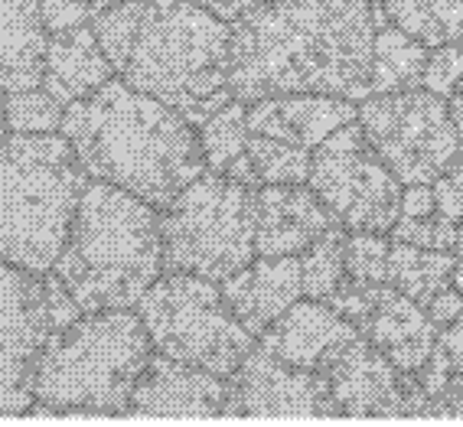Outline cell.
Wrapping results in <instances>:
<instances>
[{
	"instance_id": "1",
	"label": "cell",
	"mask_w": 463,
	"mask_h": 427,
	"mask_svg": "<svg viewBox=\"0 0 463 427\" xmlns=\"http://www.w3.org/2000/svg\"><path fill=\"white\" fill-rule=\"evenodd\" d=\"M373 0H265L229 20L232 99L320 91L369 99Z\"/></svg>"
},
{
	"instance_id": "2",
	"label": "cell",
	"mask_w": 463,
	"mask_h": 427,
	"mask_svg": "<svg viewBox=\"0 0 463 427\" xmlns=\"http://www.w3.org/2000/svg\"><path fill=\"white\" fill-rule=\"evenodd\" d=\"M91 26L121 82L176 108L190 124L232 99L229 20L196 0H118Z\"/></svg>"
},
{
	"instance_id": "3",
	"label": "cell",
	"mask_w": 463,
	"mask_h": 427,
	"mask_svg": "<svg viewBox=\"0 0 463 427\" xmlns=\"http://www.w3.org/2000/svg\"><path fill=\"white\" fill-rule=\"evenodd\" d=\"M59 131L91 180L128 189L157 209H166L183 186L206 173L193 124L118 75L85 99L69 101Z\"/></svg>"
},
{
	"instance_id": "4",
	"label": "cell",
	"mask_w": 463,
	"mask_h": 427,
	"mask_svg": "<svg viewBox=\"0 0 463 427\" xmlns=\"http://www.w3.org/2000/svg\"><path fill=\"white\" fill-rule=\"evenodd\" d=\"M52 274L85 313L134 310L164 274L160 209L111 183H85Z\"/></svg>"
},
{
	"instance_id": "5",
	"label": "cell",
	"mask_w": 463,
	"mask_h": 427,
	"mask_svg": "<svg viewBox=\"0 0 463 427\" xmlns=\"http://www.w3.org/2000/svg\"><path fill=\"white\" fill-rule=\"evenodd\" d=\"M154 346L131 310H91L52 329L33 365V408L50 414H128Z\"/></svg>"
},
{
	"instance_id": "6",
	"label": "cell",
	"mask_w": 463,
	"mask_h": 427,
	"mask_svg": "<svg viewBox=\"0 0 463 427\" xmlns=\"http://www.w3.org/2000/svg\"><path fill=\"white\" fill-rule=\"evenodd\" d=\"M89 173L62 134L0 140V258L43 278L62 255Z\"/></svg>"
},
{
	"instance_id": "7",
	"label": "cell",
	"mask_w": 463,
	"mask_h": 427,
	"mask_svg": "<svg viewBox=\"0 0 463 427\" xmlns=\"http://www.w3.org/2000/svg\"><path fill=\"white\" fill-rule=\"evenodd\" d=\"M164 271L222 284L255 261V189L225 173H199L160 215Z\"/></svg>"
},
{
	"instance_id": "8",
	"label": "cell",
	"mask_w": 463,
	"mask_h": 427,
	"mask_svg": "<svg viewBox=\"0 0 463 427\" xmlns=\"http://www.w3.org/2000/svg\"><path fill=\"white\" fill-rule=\"evenodd\" d=\"M154 353L232 378L255 349V333L235 320L215 280L164 271L137 304Z\"/></svg>"
},
{
	"instance_id": "9",
	"label": "cell",
	"mask_w": 463,
	"mask_h": 427,
	"mask_svg": "<svg viewBox=\"0 0 463 427\" xmlns=\"http://www.w3.org/2000/svg\"><path fill=\"white\" fill-rule=\"evenodd\" d=\"M356 121L402 186L434 183L460 154V138L447 111V99L428 89L369 95L359 105Z\"/></svg>"
},
{
	"instance_id": "10",
	"label": "cell",
	"mask_w": 463,
	"mask_h": 427,
	"mask_svg": "<svg viewBox=\"0 0 463 427\" xmlns=\"http://www.w3.org/2000/svg\"><path fill=\"white\" fill-rule=\"evenodd\" d=\"M307 186L346 232H392L405 189L365 140L359 121L343 124L314 147Z\"/></svg>"
},
{
	"instance_id": "11",
	"label": "cell",
	"mask_w": 463,
	"mask_h": 427,
	"mask_svg": "<svg viewBox=\"0 0 463 427\" xmlns=\"http://www.w3.org/2000/svg\"><path fill=\"white\" fill-rule=\"evenodd\" d=\"M336 414L349 418H411L430 414L418 375L398 372L363 333L336 346L320 365Z\"/></svg>"
},
{
	"instance_id": "12",
	"label": "cell",
	"mask_w": 463,
	"mask_h": 427,
	"mask_svg": "<svg viewBox=\"0 0 463 427\" xmlns=\"http://www.w3.org/2000/svg\"><path fill=\"white\" fill-rule=\"evenodd\" d=\"M46 337L43 278L0 258V414L33 408V365Z\"/></svg>"
},
{
	"instance_id": "13",
	"label": "cell",
	"mask_w": 463,
	"mask_h": 427,
	"mask_svg": "<svg viewBox=\"0 0 463 427\" xmlns=\"http://www.w3.org/2000/svg\"><path fill=\"white\" fill-rule=\"evenodd\" d=\"M225 414L251 418H333L336 404L323 372L300 369L258 346L229 378Z\"/></svg>"
},
{
	"instance_id": "14",
	"label": "cell",
	"mask_w": 463,
	"mask_h": 427,
	"mask_svg": "<svg viewBox=\"0 0 463 427\" xmlns=\"http://www.w3.org/2000/svg\"><path fill=\"white\" fill-rule=\"evenodd\" d=\"M333 225L339 223L307 183H261L255 189L258 255H300Z\"/></svg>"
},
{
	"instance_id": "15",
	"label": "cell",
	"mask_w": 463,
	"mask_h": 427,
	"mask_svg": "<svg viewBox=\"0 0 463 427\" xmlns=\"http://www.w3.org/2000/svg\"><path fill=\"white\" fill-rule=\"evenodd\" d=\"M225 402H229V378L186 365L164 353H150L147 365L134 385L128 414L213 418V414H225Z\"/></svg>"
},
{
	"instance_id": "16",
	"label": "cell",
	"mask_w": 463,
	"mask_h": 427,
	"mask_svg": "<svg viewBox=\"0 0 463 427\" xmlns=\"http://www.w3.org/2000/svg\"><path fill=\"white\" fill-rule=\"evenodd\" d=\"M225 304L235 313V320L241 327L261 337L290 304H298L304 297V284H300V258L298 255H281V258H265L255 255L241 271L225 278L219 284Z\"/></svg>"
},
{
	"instance_id": "17",
	"label": "cell",
	"mask_w": 463,
	"mask_h": 427,
	"mask_svg": "<svg viewBox=\"0 0 463 427\" xmlns=\"http://www.w3.org/2000/svg\"><path fill=\"white\" fill-rule=\"evenodd\" d=\"M356 101L320 91H294V95H271L249 105V131L271 134L314 150L343 124L356 121Z\"/></svg>"
},
{
	"instance_id": "18",
	"label": "cell",
	"mask_w": 463,
	"mask_h": 427,
	"mask_svg": "<svg viewBox=\"0 0 463 427\" xmlns=\"http://www.w3.org/2000/svg\"><path fill=\"white\" fill-rule=\"evenodd\" d=\"M438 333L440 329L434 327L428 310L418 300L395 290L392 284H382L379 288L373 313H369V320L363 327V337L398 372H408V375H414L428 362V356L438 346Z\"/></svg>"
},
{
	"instance_id": "19",
	"label": "cell",
	"mask_w": 463,
	"mask_h": 427,
	"mask_svg": "<svg viewBox=\"0 0 463 427\" xmlns=\"http://www.w3.org/2000/svg\"><path fill=\"white\" fill-rule=\"evenodd\" d=\"M359 329L323 300H298L261 333V346L278 359L320 372L323 359L356 337Z\"/></svg>"
},
{
	"instance_id": "20",
	"label": "cell",
	"mask_w": 463,
	"mask_h": 427,
	"mask_svg": "<svg viewBox=\"0 0 463 427\" xmlns=\"http://www.w3.org/2000/svg\"><path fill=\"white\" fill-rule=\"evenodd\" d=\"M115 75L101 50L95 26H72L62 33H50L46 40V66H43V89L50 91L59 105L85 99Z\"/></svg>"
},
{
	"instance_id": "21",
	"label": "cell",
	"mask_w": 463,
	"mask_h": 427,
	"mask_svg": "<svg viewBox=\"0 0 463 427\" xmlns=\"http://www.w3.org/2000/svg\"><path fill=\"white\" fill-rule=\"evenodd\" d=\"M46 40L40 0H0V91L40 89Z\"/></svg>"
},
{
	"instance_id": "22",
	"label": "cell",
	"mask_w": 463,
	"mask_h": 427,
	"mask_svg": "<svg viewBox=\"0 0 463 427\" xmlns=\"http://www.w3.org/2000/svg\"><path fill=\"white\" fill-rule=\"evenodd\" d=\"M428 52H430L428 43L414 40L411 33H405L402 26H395L379 7H375V43H373V72H369V95L421 89Z\"/></svg>"
},
{
	"instance_id": "23",
	"label": "cell",
	"mask_w": 463,
	"mask_h": 427,
	"mask_svg": "<svg viewBox=\"0 0 463 427\" xmlns=\"http://www.w3.org/2000/svg\"><path fill=\"white\" fill-rule=\"evenodd\" d=\"M457 258L450 251H434V248H418L408 242H392L389 264H385V284L402 290L405 297L418 300L421 307L430 304V297L450 284Z\"/></svg>"
},
{
	"instance_id": "24",
	"label": "cell",
	"mask_w": 463,
	"mask_h": 427,
	"mask_svg": "<svg viewBox=\"0 0 463 427\" xmlns=\"http://www.w3.org/2000/svg\"><path fill=\"white\" fill-rule=\"evenodd\" d=\"M375 7L428 46L463 40V0H375Z\"/></svg>"
},
{
	"instance_id": "25",
	"label": "cell",
	"mask_w": 463,
	"mask_h": 427,
	"mask_svg": "<svg viewBox=\"0 0 463 427\" xmlns=\"http://www.w3.org/2000/svg\"><path fill=\"white\" fill-rule=\"evenodd\" d=\"M245 144H249V105L245 101L229 99L199 124V147L206 157V170L225 173V166L235 157L245 154Z\"/></svg>"
},
{
	"instance_id": "26",
	"label": "cell",
	"mask_w": 463,
	"mask_h": 427,
	"mask_svg": "<svg viewBox=\"0 0 463 427\" xmlns=\"http://www.w3.org/2000/svg\"><path fill=\"white\" fill-rule=\"evenodd\" d=\"M298 258L304 297L326 304L339 290V284L346 280V232H343V225H333L326 235H320Z\"/></svg>"
},
{
	"instance_id": "27",
	"label": "cell",
	"mask_w": 463,
	"mask_h": 427,
	"mask_svg": "<svg viewBox=\"0 0 463 427\" xmlns=\"http://www.w3.org/2000/svg\"><path fill=\"white\" fill-rule=\"evenodd\" d=\"M245 154L255 166L258 183H307V176H310V154L314 150L290 144V140L249 131Z\"/></svg>"
},
{
	"instance_id": "28",
	"label": "cell",
	"mask_w": 463,
	"mask_h": 427,
	"mask_svg": "<svg viewBox=\"0 0 463 427\" xmlns=\"http://www.w3.org/2000/svg\"><path fill=\"white\" fill-rule=\"evenodd\" d=\"M62 111L50 91L43 89H20L7 91V124L14 134H52L62 128Z\"/></svg>"
},
{
	"instance_id": "29",
	"label": "cell",
	"mask_w": 463,
	"mask_h": 427,
	"mask_svg": "<svg viewBox=\"0 0 463 427\" xmlns=\"http://www.w3.org/2000/svg\"><path fill=\"white\" fill-rule=\"evenodd\" d=\"M389 232H346V274L365 284H385Z\"/></svg>"
},
{
	"instance_id": "30",
	"label": "cell",
	"mask_w": 463,
	"mask_h": 427,
	"mask_svg": "<svg viewBox=\"0 0 463 427\" xmlns=\"http://www.w3.org/2000/svg\"><path fill=\"white\" fill-rule=\"evenodd\" d=\"M392 242H408L418 248H434V251H454L457 248V223L444 213L428 215H398L389 232Z\"/></svg>"
},
{
	"instance_id": "31",
	"label": "cell",
	"mask_w": 463,
	"mask_h": 427,
	"mask_svg": "<svg viewBox=\"0 0 463 427\" xmlns=\"http://www.w3.org/2000/svg\"><path fill=\"white\" fill-rule=\"evenodd\" d=\"M421 89L434 91L440 99H450L454 91L463 89V40H447L430 46Z\"/></svg>"
},
{
	"instance_id": "32",
	"label": "cell",
	"mask_w": 463,
	"mask_h": 427,
	"mask_svg": "<svg viewBox=\"0 0 463 427\" xmlns=\"http://www.w3.org/2000/svg\"><path fill=\"white\" fill-rule=\"evenodd\" d=\"M43 304H46V320H50V333L52 329H66L69 323H75L82 317V307L75 304V297L69 294V288L56 278L52 271L43 274Z\"/></svg>"
},
{
	"instance_id": "33",
	"label": "cell",
	"mask_w": 463,
	"mask_h": 427,
	"mask_svg": "<svg viewBox=\"0 0 463 427\" xmlns=\"http://www.w3.org/2000/svg\"><path fill=\"white\" fill-rule=\"evenodd\" d=\"M40 14L46 33H62V30H72V26L91 24L99 10L91 7L89 0H40Z\"/></svg>"
},
{
	"instance_id": "34",
	"label": "cell",
	"mask_w": 463,
	"mask_h": 427,
	"mask_svg": "<svg viewBox=\"0 0 463 427\" xmlns=\"http://www.w3.org/2000/svg\"><path fill=\"white\" fill-rule=\"evenodd\" d=\"M430 189H434L438 213H444L447 219L460 223L463 219V154L454 157V164L447 166L438 180L430 183Z\"/></svg>"
},
{
	"instance_id": "35",
	"label": "cell",
	"mask_w": 463,
	"mask_h": 427,
	"mask_svg": "<svg viewBox=\"0 0 463 427\" xmlns=\"http://www.w3.org/2000/svg\"><path fill=\"white\" fill-rule=\"evenodd\" d=\"M438 353L447 359V365H450V372H463V310L457 313L454 323H447V327H440L438 333Z\"/></svg>"
},
{
	"instance_id": "36",
	"label": "cell",
	"mask_w": 463,
	"mask_h": 427,
	"mask_svg": "<svg viewBox=\"0 0 463 427\" xmlns=\"http://www.w3.org/2000/svg\"><path fill=\"white\" fill-rule=\"evenodd\" d=\"M428 310V317L434 320V327H447V323H454L457 320V313L463 310V294L454 288V284H447L440 294L430 297V304L424 307Z\"/></svg>"
},
{
	"instance_id": "37",
	"label": "cell",
	"mask_w": 463,
	"mask_h": 427,
	"mask_svg": "<svg viewBox=\"0 0 463 427\" xmlns=\"http://www.w3.org/2000/svg\"><path fill=\"white\" fill-rule=\"evenodd\" d=\"M428 213H438L430 183H411V186L402 189V209H398V215H428Z\"/></svg>"
},
{
	"instance_id": "38",
	"label": "cell",
	"mask_w": 463,
	"mask_h": 427,
	"mask_svg": "<svg viewBox=\"0 0 463 427\" xmlns=\"http://www.w3.org/2000/svg\"><path fill=\"white\" fill-rule=\"evenodd\" d=\"M430 414H440V418H463V372H457L447 388L440 392V398L434 402Z\"/></svg>"
},
{
	"instance_id": "39",
	"label": "cell",
	"mask_w": 463,
	"mask_h": 427,
	"mask_svg": "<svg viewBox=\"0 0 463 427\" xmlns=\"http://www.w3.org/2000/svg\"><path fill=\"white\" fill-rule=\"evenodd\" d=\"M196 4H203V7H209L213 14H219V17H225V20H235V17H241L245 10L265 4V0H196Z\"/></svg>"
},
{
	"instance_id": "40",
	"label": "cell",
	"mask_w": 463,
	"mask_h": 427,
	"mask_svg": "<svg viewBox=\"0 0 463 427\" xmlns=\"http://www.w3.org/2000/svg\"><path fill=\"white\" fill-rule=\"evenodd\" d=\"M447 111H450V121L457 128V138H460V154H463V89L454 91L450 99H447Z\"/></svg>"
},
{
	"instance_id": "41",
	"label": "cell",
	"mask_w": 463,
	"mask_h": 427,
	"mask_svg": "<svg viewBox=\"0 0 463 427\" xmlns=\"http://www.w3.org/2000/svg\"><path fill=\"white\" fill-rule=\"evenodd\" d=\"M10 134V124H7V91H0V140Z\"/></svg>"
},
{
	"instance_id": "42",
	"label": "cell",
	"mask_w": 463,
	"mask_h": 427,
	"mask_svg": "<svg viewBox=\"0 0 463 427\" xmlns=\"http://www.w3.org/2000/svg\"><path fill=\"white\" fill-rule=\"evenodd\" d=\"M450 284H454V288L463 294V255L454 261V271H450Z\"/></svg>"
},
{
	"instance_id": "43",
	"label": "cell",
	"mask_w": 463,
	"mask_h": 427,
	"mask_svg": "<svg viewBox=\"0 0 463 427\" xmlns=\"http://www.w3.org/2000/svg\"><path fill=\"white\" fill-rule=\"evenodd\" d=\"M89 4L95 10H105V7H111V4H118V0H89Z\"/></svg>"
},
{
	"instance_id": "44",
	"label": "cell",
	"mask_w": 463,
	"mask_h": 427,
	"mask_svg": "<svg viewBox=\"0 0 463 427\" xmlns=\"http://www.w3.org/2000/svg\"><path fill=\"white\" fill-rule=\"evenodd\" d=\"M457 251L463 255V219L457 223Z\"/></svg>"
}]
</instances>
